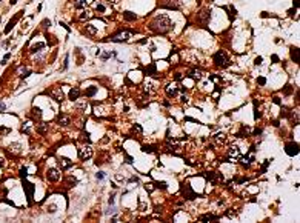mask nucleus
Returning <instances> with one entry per match:
<instances>
[{
	"instance_id": "obj_32",
	"label": "nucleus",
	"mask_w": 300,
	"mask_h": 223,
	"mask_svg": "<svg viewBox=\"0 0 300 223\" xmlns=\"http://www.w3.org/2000/svg\"><path fill=\"white\" fill-rule=\"evenodd\" d=\"M132 129H134V132L142 134V126H140V125H134V126H132Z\"/></svg>"
},
{
	"instance_id": "obj_23",
	"label": "nucleus",
	"mask_w": 300,
	"mask_h": 223,
	"mask_svg": "<svg viewBox=\"0 0 300 223\" xmlns=\"http://www.w3.org/2000/svg\"><path fill=\"white\" fill-rule=\"evenodd\" d=\"M123 19H125V20H129V22H131V20H135V19H137V16L132 14L131 11H125V12H123Z\"/></svg>"
},
{
	"instance_id": "obj_31",
	"label": "nucleus",
	"mask_w": 300,
	"mask_h": 223,
	"mask_svg": "<svg viewBox=\"0 0 300 223\" xmlns=\"http://www.w3.org/2000/svg\"><path fill=\"white\" fill-rule=\"evenodd\" d=\"M46 129H48V125H46V123H42V125L39 126V132H42V134H45Z\"/></svg>"
},
{
	"instance_id": "obj_27",
	"label": "nucleus",
	"mask_w": 300,
	"mask_h": 223,
	"mask_svg": "<svg viewBox=\"0 0 300 223\" xmlns=\"http://www.w3.org/2000/svg\"><path fill=\"white\" fill-rule=\"evenodd\" d=\"M32 116H34V119H42V111H40L39 108H34V109H32Z\"/></svg>"
},
{
	"instance_id": "obj_42",
	"label": "nucleus",
	"mask_w": 300,
	"mask_h": 223,
	"mask_svg": "<svg viewBox=\"0 0 300 223\" xmlns=\"http://www.w3.org/2000/svg\"><path fill=\"white\" fill-rule=\"evenodd\" d=\"M112 203H114V195H111V197H110V205H112Z\"/></svg>"
},
{
	"instance_id": "obj_21",
	"label": "nucleus",
	"mask_w": 300,
	"mask_h": 223,
	"mask_svg": "<svg viewBox=\"0 0 300 223\" xmlns=\"http://www.w3.org/2000/svg\"><path fill=\"white\" fill-rule=\"evenodd\" d=\"M94 6H95V11H97L99 14H105V12H106V8H105L103 3L97 2V3H94Z\"/></svg>"
},
{
	"instance_id": "obj_15",
	"label": "nucleus",
	"mask_w": 300,
	"mask_h": 223,
	"mask_svg": "<svg viewBox=\"0 0 300 223\" xmlns=\"http://www.w3.org/2000/svg\"><path fill=\"white\" fill-rule=\"evenodd\" d=\"M79 96H80V89H79L77 86H76V88H72V89L69 91V99L72 100V102H74V100H77Z\"/></svg>"
},
{
	"instance_id": "obj_17",
	"label": "nucleus",
	"mask_w": 300,
	"mask_h": 223,
	"mask_svg": "<svg viewBox=\"0 0 300 223\" xmlns=\"http://www.w3.org/2000/svg\"><path fill=\"white\" fill-rule=\"evenodd\" d=\"M286 152H288L289 155H296L297 152H299V148H297V145H288L286 146V149H285Z\"/></svg>"
},
{
	"instance_id": "obj_44",
	"label": "nucleus",
	"mask_w": 300,
	"mask_h": 223,
	"mask_svg": "<svg viewBox=\"0 0 300 223\" xmlns=\"http://www.w3.org/2000/svg\"><path fill=\"white\" fill-rule=\"evenodd\" d=\"M294 6H296V8L299 6V0H294Z\"/></svg>"
},
{
	"instance_id": "obj_43",
	"label": "nucleus",
	"mask_w": 300,
	"mask_h": 223,
	"mask_svg": "<svg viewBox=\"0 0 300 223\" xmlns=\"http://www.w3.org/2000/svg\"><path fill=\"white\" fill-rule=\"evenodd\" d=\"M182 102H188V97H186V96H182Z\"/></svg>"
},
{
	"instance_id": "obj_12",
	"label": "nucleus",
	"mask_w": 300,
	"mask_h": 223,
	"mask_svg": "<svg viewBox=\"0 0 300 223\" xmlns=\"http://www.w3.org/2000/svg\"><path fill=\"white\" fill-rule=\"evenodd\" d=\"M92 0H74V6L79 9H85L88 5H91Z\"/></svg>"
},
{
	"instance_id": "obj_24",
	"label": "nucleus",
	"mask_w": 300,
	"mask_h": 223,
	"mask_svg": "<svg viewBox=\"0 0 300 223\" xmlns=\"http://www.w3.org/2000/svg\"><path fill=\"white\" fill-rule=\"evenodd\" d=\"M76 108L86 112V109H88V102H86V100H83V102H77V103H76Z\"/></svg>"
},
{
	"instance_id": "obj_20",
	"label": "nucleus",
	"mask_w": 300,
	"mask_h": 223,
	"mask_svg": "<svg viewBox=\"0 0 300 223\" xmlns=\"http://www.w3.org/2000/svg\"><path fill=\"white\" fill-rule=\"evenodd\" d=\"M202 76H203V72H202L200 69H193V71L189 72V77H191V79H197V80H199V79H202Z\"/></svg>"
},
{
	"instance_id": "obj_45",
	"label": "nucleus",
	"mask_w": 300,
	"mask_h": 223,
	"mask_svg": "<svg viewBox=\"0 0 300 223\" xmlns=\"http://www.w3.org/2000/svg\"><path fill=\"white\" fill-rule=\"evenodd\" d=\"M3 108H5V105H3V103H0V109H3Z\"/></svg>"
},
{
	"instance_id": "obj_6",
	"label": "nucleus",
	"mask_w": 300,
	"mask_h": 223,
	"mask_svg": "<svg viewBox=\"0 0 300 223\" xmlns=\"http://www.w3.org/2000/svg\"><path fill=\"white\" fill-rule=\"evenodd\" d=\"M60 171L57 169V168H51V169H48V172H46V177H48V180L49 182H59L60 180Z\"/></svg>"
},
{
	"instance_id": "obj_3",
	"label": "nucleus",
	"mask_w": 300,
	"mask_h": 223,
	"mask_svg": "<svg viewBox=\"0 0 300 223\" xmlns=\"http://www.w3.org/2000/svg\"><path fill=\"white\" fill-rule=\"evenodd\" d=\"M238 159H240V149L237 146H231L228 151V162L236 163V162H238Z\"/></svg>"
},
{
	"instance_id": "obj_34",
	"label": "nucleus",
	"mask_w": 300,
	"mask_h": 223,
	"mask_svg": "<svg viewBox=\"0 0 300 223\" xmlns=\"http://www.w3.org/2000/svg\"><path fill=\"white\" fill-rule=\"evenodd\" d=\"M155 185H157V188H162V189H165V188H166V183H165V182H157Z\"/></svg>"
},
{
	"instance_id": "obj_30",
	"label": "nucleus",
	"mask_w": 300,
	"mask_h": 223,
	"mask_svg": "<svg viewBox=\"0 0 300 223\" xmlns=\"http://www.w3.org/2000/svg\"><path fill=\"white\" fill-rule=\"evenodd\" d=\"M216 219H217V217H214V215H209V214H208V215H203V217H200L202 222H206V220H216Z\"/></svg>"
},
{
	"instance_id": "obj_41",
	"label": "nucleus",
	"mask_w": 300,
	"mask_h": 223,
	"mask_svg": "<svg viewBox=\"0 0 300 223\" xmlns=\"http://www.w3.org/2000/svg\"><path fill=\"white\" fill-rule=\"evenodd\" d=\"M146 189H148V191H153V189H154V188L151 186V183H149V185H146Z\"/></svg>"
},
{
	"instance_id": "obj_35",
	"label": "nucleus",
	"mask_w": 300,
	"mask_h": 223,
	"mask_svg": "<svg viewBox=\"0 0 300 223\" xmlns=\"http://www.w3.org/2000/svg\"><path fill=\"white\" fill-rule=\"evenodd\" d=\"M257 83H260V85H265V83H266V80H265L263 77H260V79H257Z\"/></svg>"
},
{
	"instance_id": "obj_40",
	"label": "nucleus",
	"mask_w": 300,
	"mask_h": 223,
	"mask_svg": "<svg viewBox=\"0 0 300 223\" xmlns=\"http://www.w3.org/2000/svg\"><path fill=\"white\" fill-rule=\"evenodd\" d=\"M126 163L131 165V163H132V159H131V157H126Z\"/></svg>"
},
{
	"instance_id": "obj_18",
	"label": "nucleus",
	"mask_w": 300,
	"mask_h": 223,
	"mask_svg": "<svg viewBox=\"0 0 300 223\" xmlns=\"http://www.w3.org/2000/svg\"><path fill=\"white\" fill-rule=\"evenodd\" d=\"M60 166H62V169H68L72 166V162L69 159H60Z\"/></svg>"
},
{
	"instance_id": "obj_33",
	"label": "nucleus",
	"mask_w": 300,
	"mask_h": 223,
	"mask_svg": "<svg viewBox=\"0 0 300 223\" xmlns=\"http://www.w3.org/2000/svg\"><path fill=\"white\" fill-rule=\"evenodd\" d=\"M108 3L110 5H112V6H119V3H120V0H106Z\"/></svg>"
},
{
	"instance_id": "obj_29",
	"label": "nucleus",
	"mask_w": 300,
	"mask_h": 223,
	"mask_svg": "<svg viewBox=\"0 0 300 223\" xmlns=\"http://www.w3.org/2000/svg\"><path fill=\"white\" fill-rule=\"evenodd\" d=\"M146 74H151V76H154V74H155V65H154V63H151V65L146 68Z\"/></svg>"
},
{
	"instance_id": "obj_13",
	"label": "nucleus",
	"mask_w": 300,
	"mask_h": 223,
	"mask_svg": "<svg viewBox=\"0 0 300 223\" xmlns=\"http://www.w3.org/2000/svg\"><path fill=\"white\" fill-rule=\"evenodd\" d=\"M214 140H216V143H217V145H223V143H226V134H225V132H217L216 136H214Z\"/></svg>"
},
{
	"instance_id": "obj_5",
	"label": "nucleus",
	"mask_w": 300,
	"mask_h": 223,
	"mask_svg": "<svg viewBox=\"0 0 300 223\" xmlns=\"http://www.w3.org/2000/svg\"><path fill=\"white\" fill-rule=\"evenodd\" d=\"M131 36H132V32H129V31H120L115 36H112L111 40L112 42H126V40H129Z\"/></svg>"
},
{
	"instance_id": "obj_7",
	"label": "nucleus",
	"mask_w": 300,
	"mask_h": 223,
	"mask_svg": "<svg viewBox=\"0 0 300 223\" xmlns=\"http://www.w3.org/2000/svg\"><path fill=\"white\" fill-rule=\"evenodd\" d=\"M51 97L56 100V102H63L65 100V94L62 91V88H54V89H51Z\"/></svg>"
},
{
	"instance_id": "obj_4",
	"label": "nucleus",
	"mask_w": 300,
	"mask_h": 223,
	"mask_svg": "<svg viewBox=\"0 0 300 223\" xmlns=\"http://www.w3.org/2000/svg\"><path fill=\"white\" fill-rule=\"evenodd\" d=\"M92 148L89 146V145H86V146H83V148H80V151H79V157H80V160H89L91 157H92Z\"/></svg>"
},
{
	"instance_id": "obj_36",
	"label": "nucleus",
	"mask_w": 300,
	"mask_h": 223,
	"mask_svg": "<svg viewBox=\"0 0 300 223\" xmlns=\"http://www.w3.org/2000/svg\"><path fill=\"white\" fill-rule=\"evenodd\" d=\"M95 177H97V179H100V180H102V179L105 177V174H103V172H97V174H95Z\"/></svg>"
},
{
	"instance_id": "obj_8",
	"label": "nucleus",
	"mask_w": 300,
	"mask_h": 223,
	"mask_svg": "<svg viewBox=\"0 0 300 223\" xmlns=\"http://www.w3.org/2000/svg\"><path fill=\"white\" fill-rule=\"evenodd\" d=\"M177 94H179V85H177L175 82L169 83V85L166 86V96H168L169 99H173V97L177 96Z\"/></svg>"
},
{
	"instance_id": "obj_25",
	"label": "nucleus",
	"mask_w": 300,
	"mask_h": 223,
	"mask_svg": "<svg viewBox=\"0 0 300 223\" xmlns=\"http://www.w3.org/2000/svg\"><path fill=\"white\" fill-rule=\"evenodd\" d=\"M45 48V43H36V45H32V48H31V52H37V51H42Z\"/></svg>"
},
{
	"instance_id": "obj_11",
	"label": "nucleus",
	"mask_w": 300,
	"mask_h": 223,
	"mask_svg": "<svg viewBox=\"0 0 300 223\" xmlns=\"http://www.w3.org/2000/svg\"><path fill=\"white\" fill-rule=\"evenodd\" d=\"M79 17H80V20H91V19L94 17V12L89 11V9H82L80 14H79Z\"/></svg>"
},
{
	"instance_id": "obj_14",
	"label": "nucleus",
	"mask_w": 300,
	"mask_h": 223,
	"mask_svg": "<svg viewBox=\"0 0 300 223\" xmlns=\"http://www.w3.org/2000/svg\"><path fill=\"white\" fill-rule=\"evenodd\" d=\"M57 122H59L62 126H68V125L71 123V117H68V116H65V114H62V116H59Z\"/></svg>"
},
{
	"instance_id": "obj_2",
	"label": "nucleus",
	"mask_w": 300,
	"mask_h": 223,
	"mask_svg": "<svg viewBox=\"0 0 300 223\" xmlns=\"http://www.w3.org/2000/svg\"><path fill=\"white\" fill-rule=\"evenodd\" d=\"M213 60L216 62V65H219V66H226V65H229V59H228V54L225 52V51H217L216 54H214V57H213Z\"/></svg>"
},
{
	"instance_id": "obj_46",
	"label": "nucleus",
	"mask_w": 300,
	"mask_h": 223,
	"mask_svg": "<svg viewBox=\"0 0 300 223\" xmlns=\"http://www.w3.org/2000/svg\"><path fill=\"white\" fill-rule=\"evenodd\" d=\"M16 2H17V0H11V5H14Z\"/></svg>"
},
{
	"instance_id": "obj_19",
	"label": "nucleus",
	"mask_w": 300,
	"mask_h": 223,
	"mask_svg": "<svg viewBox=\"0 0 300 223\" xmlns=\"http://www.w3.org/2000/svg\"><path fill=\"white\" fill-rule=\"evenodd\" d=\"M240 162H242L245 166H246V165H251V163H253V162H254V157H253V155H251V157H249V155H243V157L240 155Z\"/></svg>"
},
{
	"instance_id": "obj_37",
	"label": "nucleus",
	"mask_w": 300,
	"mask_h": 223,
	"mask_svg": "<svg viewBox=\"0 0 300 223\" xmlns=\"http://www.w3.org/2000/svg\"><path fill=\"white\" fill-rule=\"evenodd\" d=\"M254 63H256V65H260V63H262V57H257Z\"/></svg>"
},
{
	"instance_id": "obj_16",
	"label": "nucleus",
	"mask_w": 300,
	"mask_h": 223,
	"mask_svg": "<svg viewBox=\"0 0 300 223\" xmlns=\"http://www.w3.org/2000/svg\"><path fill=\"white\" fill-rule=\"evenodd\" d=\"M85 32L88 36H95V34H97V28H95V25H86Z\"/></svg>"
},
{
	"instance_id": "obj_39",
	"label": "nucleus",
	"mask_w": 300,
	"mask_h": 223,
	"mask_svg": "<svg viewBox=\"0 0 300 223\" xmlns=\"http://www.w3.org/2000/svg\"><path fill=\"white\" fill-rule=\"evenodd\" d=\"M175 79H177V80H180V79H182V74H180V72H177V74H175Z\"/></svg>"
},
{
	"instance_id": "obj_1",
	"label": "nucleus",
	"mask_w": 300,
	"mask_h": 223,
	"mask_svg": "<svg viewBox=\"0 0 300 223\" xmlns=\"http://www.w3.org/2000/svg\"><path fill=\"white\" fill-rule=\"evenodd\" d=\"M171 20H169L166 16H159L157 19L151 23V29H154L155 32H160V34H165L171 29Z\"/></svg>"
},
{
	"instance_id": "obj_38",
	"label": "nucleus",
	"mask_w": 300,
	"mask_h": 223,
	"mask_svg": "<svg viewBox=\"0 0 300 223\" xmlns=\"http://www.w3.org/2000/svg\"><path fill=\"white\" fill-rule=\"evenodd\" d=\"M274 103H277V105H280V99H279V97H274Z\"/></svg>"
},
{
	"instance_id": "obj_26",
	"label": "nucleus",
	"mask_w": 300,
	"mask_h": 223,
	"mask_svg": "<svg viewBox=\"0 0 300 223\" xmlns=\"http://www.w3.org/2000/svg\"><path fill=\"white\" fill-rule=\"evenodd\" d=\"M97 92V88L95 86H91V88H88V89L85 91V94H86V97H92L94 94Z\"/></svg>"
},
{
	"instance_id": "obj_10",
	"label": "nucleus",
	"mask_w": 300,
	"mask_h": 223,
	"mask_svg": "<svg viewBox=\"0 0 300 223\" xmlns=\"http://www.w3.org/2000/svg\"><path fill=\"white\" fill-rule=\"evenodd\" d=\"M143 91H145L148 96L153 94L155 91V82H153V80H146V82L143 83Z\"/></svg>"
},
{
	"instance_id": "obj_22",
	"label": "nucleus",
	"mask_w": 300,
	"mask_h": 223,
	"mask_svg": "<svg viewBox=\"0 0 300 223\" xmlns=\"http://www.w3.org/2000/svg\"><path fill=\"white\" fill-rule=\"evenodd\" d=\"M249 132H251V129H249L248 126H242V131L238 132L237 136H238V137H248V136H249Z\"/></svg>"
},
{
	"instance_id": "obj_28",
	"label": "nucleus",
	"mask_w": 300,
	"mask_h": 223,
	"mask_svg": "<svg viewBox=\"0 0 300 223\" xmlns=\"http://www.w3.org/2000/svg\"><path fill=\"white\" fill-rule=\"evenodd\" d=\"M291 59L294 60V62H297V60H299V52H297V48H292V49H291Z\"/></svg>"
},
{
	"instance_id": "obj_9",
	"label": "nucleus",
	"mask_w": 300,
	"mask_h": 223,
	"mask_svg": "<svg viewBox=\"0 0 300 223\" xmlns=\"http://www.w3.org/2000/svg\"><path fill=\"white\" fill-rule=\"evenodd\" d=\"M182 194L185 195V199H188V200H193V199H195V192H194L193 189L189 188V185H188V183H183V185H182Z\"/></svg>"
}]
</instances>
